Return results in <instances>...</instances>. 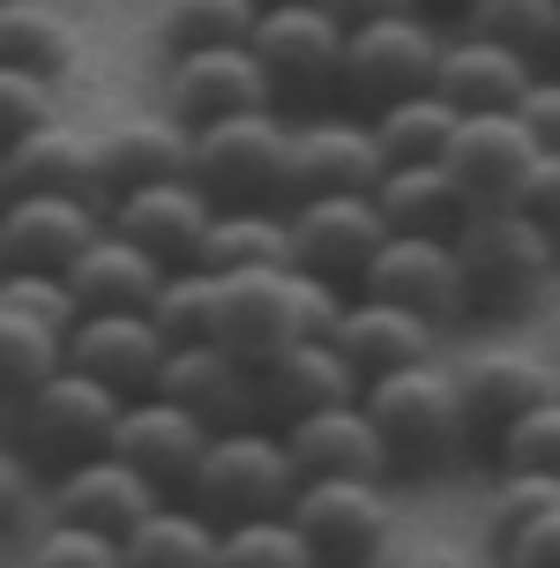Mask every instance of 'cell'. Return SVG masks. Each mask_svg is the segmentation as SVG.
<instances>
[{
	"instance_id": "cell-1",
	"label": "cell",
	"mask_w": 560,
	"mask_h": 568,
	"mask_svg": "<svg viewBox=\"0 0 560 568\" xmlns=\"http://www.w3.org/2000/svg\"><path fill=\"white\" fill-rule=\"evenodd\" d=\"M366 419L389 449V479H441L464 456L478 449L471 404H464V382H456V359H426V367L381 374L366 382Z\"/></svg>"
},
{
	"instance_id": "cell-2",
	"label": "cell",
	"mask_w": 560,
	"mask_h": 568,
	"mask_svg": "<svg viewBox=\"0 0 560 568\" xmlns=\"http://www.w3.org/2000/svg\"><path fill=\"white\" fill-rule=\"evenodd\" d=\"M344 292L322 284L299 262H277V270H240V277H217V337L224 352H240L247 367H269L277 352L307 337H329Z\"/></svg>"
},
{
	"instance_id": "cell-3",
	"label": "cell",
	"mask_w": 560,
	"mask_h": 568,
	"mask_svg": "<svg viewBox=\"0 0 560 568\" xmlns=\"http://www.w3.org/2000/svg\"><path fill=\"white\" fill-rule=\"evenodd\" d=\"M299 479H307V471H299V456L284 442V426L277 419H240V426H217V434H210L187 501H195L210 524H254V516L292 509Z\"/></svg>"
},
{
	"instance_id": "cell-4",
	"label": "cell",
	"mask_w": 560,
	"mask_h": 568,
	"mask_svg": "<svg viewBox=\"0 0 560 568\" xmlns=\"http://www.w3.org/2000/svg\"><path fill=\"white\" fill-rule=\"evenodd\" d=\"M195 187L217 210H292V113H232L195 128Z\"/></svg>"
},
{
	"instance_id": "cell-5",
	"label": "cell",
	"mask_w": 560,
	"mask_h": 568,
	"mask_svg": "<svg viewBox=\"0 0 560 568\" xmlns=\"http://www.w3.org/2000/svg\"><path fill=\"white\" fill-rule=\"evenodd\" d=\"M448 23H434V8H404V16H381V23H359L344 38V83H336V105L352 113H381L396 98H419L434 90V68H441Z\"/></svg>"
},
{
	"instance_id": "cell-6",
	"label": "cell",
	"mask_w": 560,
	"mask_h": 568,
	"mask_svg": "<svg viewBox=\"0 0 560 568\" xmlns=\"http://www.w3.org/2000/svg\"><path fill=\"white\" fill-rule=\"evenodd\" d=\"M456 255H464V277H471L478 314L531 307L538 292L553 284V270H560L553 232L531 225L516 202H501V210H471V217L456 225Z\"/></svg>"
},
{
	"instance_id": "cell-7",
	"label": "cell",
	"mask_w": 560,
	"mask_h": 568,
	"mask_svg": "<svg viewBox=\"0 0 560 568\" xmlns=\"http://www.w3.org/2000/svg\"><path fill=\"white\" fill-rule=\"evenodd\" d=\"M120 412H128V397H120V389L90 382L83 367H60V374H45V382H38V389H30L8 419H16L23 456L45 471V479H53V471H68V464H83V456H105L112 449Z\"/></svg>"
},
{
	"instance_id": "cell-8",
	"label": "cell",
	"mask_w": 560,
	"mask_h": 568,
	"mask_svg": "<svg viewBox=\"0 0 560 568\" xmlns=\"http://www.w3.org/2000/svg\"><path fill=\"white\" fill-rule=\"evenodd\" d=\"M344 38L352 30L336 23L322 0H277L254 16V60L277 90V105H336V83H344Z\"/></svg>"
},
{
	"instance_id": "cell-9",
	"label": "cell",
	"mask_w": 560,
	"mask_h": 568,
	"mask_svg": "<svg viewBox=\"0 0 560 568\" xmlns=\"http://www.w3.org/2000/svg\"><path fill=\"white\" fill-rule=\"evenodd\" d=\"M284 516L307 531L322 568H374L396 539L389 479H299Z\"/></svg>"
},
{
	"instance_id": "cell-10",
	"label": "cell",
	"mask_w": 560,
	"mask_h": 568,
	"mask_svg": "<svg viewBox=\"0 0 560 568\" xmlns=\"http://www.w3.org/2000/svg\"><path fill=\"white\" fill-rule=\"evenodd\" d=\"M359 292L426 314L434 329H456V322L478 314L471 277H464V255H456V240H441V232H389V247L374 255V270L359 277Z\"/></svg>"
},
{
	"instance_id": "cell-11",
	"label": "cell",
	"mask_w": 560,
	"mask_h": 568,
	"mask_svg": "<svg viewBox=\"0 0 560 568\" xmlns=\"http://www.w3.org/2000/svg\"><path fill=\"white\" fill-rule=\"evenodd\" d=\"M284 217H292V262L336 292H359V277L396 232L374 195H299Z\"/></svg>"
},
{
	"instance_id": "cell-12",
	"label": "cell",
	"mask_w": 560,
	"mask_h": 568,
	"mask_svg": "<svg viewBox=\"0 0 560 568\" xmlns=\"http://www.w3.org/2000/svg\"><path fill=\"white\" fill-rule=\"evenodd\" d=\"M389 180V158L374 142V120L352 105L292 113V202L299 195H374Z\"/></svg>"
},
{
	"instance_id": "cell-13",
	"label": "cell",
	"mask_w": 560,
	"mask_h": 568,
	"mask_svg": "<svg viewBox=\"0 0 560 568\" xmlns=\"http://www.w3.org/2000/svg\"><path fill=\"white\" fill-rule=\"evenodd\" d=\"M277 105V90L262 75L254 45H202V53H172L157 75V113H172L180 128H217L232 113H262Z\"/></svg>"
},
{
	"instance_id": "cell-14",
	"label": "cell",
	"mask_w": 560,
	"mask_h": 568,
	"mask_svg": "<svg viewBox=\"0 0 560 568\" xmlns=\"http://www.w3.org/2000/svg\"><path fill=\"white\" fill-rule=\"evenodd\" d=\"M165 359H172V337L150 307H105L68 322V367H83L90 382H105L120 397H150Z\"/></svg>"
},
{
	"instance_id": "cell-15",
	"label": "cell",
	"mask_w": 560,
	"mask_h": 568,
	"mask_svg": "<svg viewBox=\"0 0 560 568\" xmlns=\"http://www.w3.org/2000/svg\"><path fill=\"white\" fill-rule=\"evenodd\" d=\"M112 232H128L142 255H157L165 270H202V240L217 225V202L195 187V172L180 180H150V187H120L105 202Z\"/></svg>"
},
{
	"instance_id": "cell-16",
	"label": "cell",
	"mask_w": 560,
	"mask_h": 568,
	"mask_svg": "<svg viewBox=\"0 0 560 568\" xmlns=\"http://www.w3.org/2000/svg\"><path fill=\"white\" fill-rule=\"evenodd\" d=\"M210 434H217V426H202L187 404H172V397L150 389V397H128V412H120V426H112V456L135 464L165 501H187Z\"/></svg>"
},
{
	"instance_id": "cell-17",
	"label": "cell",
	"mask_w": 560,
	"mask_h": 568,
	"mask_svg": "<svg viewBox=\"0 0 560 568\" xmlns=\"http://www.w3.org/2000/svg\"><path fill=\"white\" fill-rule=\"evenodd\" d=\"M456 382H464V404H471L478 449H493V434L508 419H523L531 404H546L560 389V352H531V344H478L456 359Z\"/></svg>"
},
{
	"instance_id": "cell-18",
	"label": "cell",
	"mask_w": 560,
	"mask_h": 568,
	"mask_svg": "<svg viewBox=\"0 0 560 568\" xmlns=\"http://www.w3.org/2000/svg\"><path fill=\"white\" fill-rule=\"evenodd\" d=\"M8 195H90L112 202V172H105V128L60 113L53 128H38L8 150Z\"/></svg>"
},
{
	"instance_id": "cell-19",
	"label": "cell",
	"mask_w": 560,
	"mask_h": 568,
	"mask_svg": "<svg viewBox=\"0 0 560 568\" xmlns=\"http://www.w3.org/2000/svg\"><path fill=\"white\" fill-rule=\"evenodd\" d=\"M105 202L90 195H8L0 202V240H8V270H53L68 277V262L105 232Z\"/></svg>"
},
{
	"instance_id": "cell-20",
	"label": "cell",
	"mask_w": 560,
	"mask_h": 568,
	"mask_svg": "<svg viewBox=\"0 0 560 568\" xmlns=\"http://www.w3.org/2000/svg\"><path fill=\"white\" fill-rule=\"evenodd\" d=\"M538 158H546V150H538V135L516 113H464V128H456L441 165L456 172V187H464L478 210H501V202L523 195V180H531Z\"/></svg>"
},
{
	"instance_id": "cell-21",
	"label": "cell",
	"mask_w": 560,
	"mask_h": 568,
	"mask_svg": "<svg viewBox=\"0 0 560 568\" xmlns=\"http://www.w3.org/2000/svg\"><path fill=\"white\" fill-rule=\"evenodd\" d=\"M336 352L359 367V382H381V374H404V367H426L441 359V329L411 307H389V300H366V292H344L336 307Z\"/></svg>"
},
{
	"instance_id": "cell-22",
	"label": "cell",
	"mask_w": 560,
	"mask_h": 568,
	"mask_svg": "<svg viewBox=\"0 0 560 568\" xmlns=\"http://www.w3.org/2000/svg\"><path fill=\"white\" fill-rule=\"evenodd\" d=\"M165 494L142 479L135 464H120V456H83V464H68L45 479V516H68V524H90V531H112V539H128L142 516L157 509Z\"/></svg>"
},
{
	"instance_id": "cell-23",
	"label": "cell",
	"mask_w": 560,
	"mask_h": 568,
	"mask_svg": "<svg viewBox=\"0 0 560 568\" xmlns=\"http://www.w3.org/2000/svg\"><path fill=\"white\" fill-rule=\"evenodd\" d=\"M254 389H262V419H277V426L366 397L359 367L336 352V337H307V344H292V352H277L269 367H254Z\"/></svg>"
},
{
	"instance_id": "cell-24",
	"label": "cell",
	"mask_w": 560,
	"mask_h": 568,
	"mask_svg": "<svg viewBox=\"0 0 560 568\" xmlns=\"http://www.w3.org/2000/svg\"><path fill=\"white\" fill-rule=\"evenodd\" d=\"M538 60L516 53V45H493V38H471V30L448 23L441 68H434V90H441L456 113H516L523 90H531Z\"/></svg>"
},
{
	"instance_id": "cell-25",
	"label": "cell",
	"mask_w": 560,
	"mask_h": 568,
	"mask_svg": "<svg viewBox=\"0 0 560 568\" xmlns=\"http://www.w3.org/2000/svg\"><path fill=\"white\" fill-rule=\"evenodd\" d=\"M157 397L187 404L202 426H240L262 419V389H254V367L224 344H172L165 374H157Z\"/></svg>"
},
{
	"instance_id": "cell-26",
	"label": "cell",
	"mask_w": 560,
	"mask_h": 568,
	"mask_svg": "<svg viewBox=\"0 0 560 568\" xmlns=\"http://www.w3.org/2000/svg\"><path fill=\"white\" fill-rule=\"evenodd\" d=\"M284 442H292L307 479H389V449H381V434L366 419V404L307 412V419L284 426Z\"/></svg>"
},
{
	"instance_id": "cell-27",
	"label": "cell",
	"mask_w": 560,
	"mask_h": 568,
	"mask_svg": "<svg viewBox=\"0 0 560 568\" xmlns=\"http://www.w3.org/2000/svg\"><path fill=\"white\" fill-rule=\"evenodd\" d=\"M165 262L142 255L128 232H98L83 255L68 262V292H75V307L83 314H105V307H157V292H165Z\"/></svg>"
},
{
	"instance_id": "cell-28",
	"label": "cell",
	"mask_w": 560,
	"mask_h": 568,
	"mask_svg": "<svg viewBox=\"0 0 560 568\" xmlns=\"http://www.w3.org/2000/svg\"><path fill=\"white\" fill-rule=\"evenodd\" d=\"M105 172L112 195L120 187H150V180H180L195 172V128H180L172 113H135L105 128Z\"/></svg>"
},
{
	"instance_id": "cell-29",
	"label": "cell",
	"mask_w": 560,
	"mask_h": 568,
	"mask_svg": "<svg viewBox=\"0 0 560 568\" xmlns=\"http://www.w3.org/2000/svg\"><path fill=\"white\" fill-rule=\"evenodd\" d=\"M374 202H381V217H389L396 232H441V240H456V225L478 210V202L456 187L448 165H389V180L374 187Z\"/></svg>"
},
{
	"instance_id": "cell-30",
	"label": "cell",
	"mask_w": 560,
	"mask_h": 568,
	"mask_svg": "<svg viewBox=\"0 0 560 568\" xmlns=\"http://www.w3.org/2000/svg\"><path fill=\"white\" fill-rule=\"evenodd\" d=\"M217 539L224 524H210L195 501H157L120 539V554H128V568H217Z\"/></svg>"
},
{
	"instance_id": "cell-31",
	"label": "cell",
	"mask_w": 560,
	"mask_h": 568,
	"mask_svg": "<svg viewBox=\"0 0 560 568\" xmlns=\"http://www.w3.org/2000/svg\"><path fill=\"white\" fill-rule=\"evenodd\" d=\"M464 113L448 105L441 90H419V98H396L374 113V142H381V158L389 165H441L448 142H456Z\"/></svg>"
},
{
	"instance_id": "cell-32",
	"label": "cell",
	"mask_w": 560,
	"mask_h": 568,
	"mask_svg": "<svg viewBox=\"0 0 560 568\" xmlns=\"http://www.w3.org/2000/svg\"><path fill=\"white\" fill-rule=\"evenodd\" d=\"M292 262V217L284 210H217V225L202 240V270L240 277V270H277Z\"/></svg>"
},
{
	"instance_id": "cell-33",
	"label": "cell",
	"mask_w": 560,
	"mask_h": 568,
	"mask_svg": "<svg viewBox=\"0 0 560 568\" xmlns=\"http://www.w3.org/2000/svg\"><path fill=\"white\" fill-rule=\"evenodd\" d=\"M456 30L493 38V45H516L538 68L560 60V0H456Z\"/></svg>"
},
{
	"instance_id": "cell-34",
	"label": "cell",
	"mask_w": 560,
	"mask_h": 568,
	"mask_svg": "<svg viewBox=\"0 0 560 568\" xmlns=\"http://www.w3.org/2000/svg\"><path fill=\"white\" fill-rule=\"evenodd\" d=\"M60 367H68V329L0 307V412H16V404Z\"/></svg>"
},
{
	"instance_id": "cell-35",
	"label": "cell",
	"mask_w": 560,
	"mask_h": 568,
	"mask_svg": "<svg viewBox=\"0 0 560 568\" xmlns=\"http://www.w3.org/2000/svg\"><path fill=\"white\" fill-rule=\"evenodd\" d=\"M0 60L8 68H38V75H68L75 60V30L53 0H0Z\"/></svg>"
},
{
	"instance_id": "cell-36",
	"label": "cell",
	"mask_w": 560,
	"mask_h": 568,
	"mask_svg": "<svg viewBox=\"0 0 560 568\" xmlns=\"http://www.w3.org/2000/svg\"><path fill=\"white\" fill-rule=\"evenodd\" d=\"M262 0H157V45L172 53H202V45H247Z\"/></svg>"
},
{
	"instance_id": "cell-37",
	"label": "cell",
	"mask_w": 560,
	"mask_h": 568,
	"mask_svg": "<svg viewBox=\"0 0 560 568\" xmlns=\"http://www.w3.org/2000/svg\"><path fill=\"white\" fill-rule=\"evenodd\" d=\"M16 561L23 568H128L112 531H90V524H68V516H45L38 531L16 539Z\"/></svg>"
},
{
	"instance_id": "cell-38",
	"label": "cell",
	"mask_w": 560,
	"mask_h": 568,
	"mask_svg": "<svg viewBox=\"0 0 560 568\" xmlns=\"http://www.w3.org/2000/svg\"><path fill=\"white\" fill-rule=\"evenodd\" d=\"M217 568H322V561L292 516H254V524H224Z\"/></svg>"
},
{
	"instance_id": "cell-39",
	"label": "cell",
	"mask_w": 560,
	"mask_h": 568,
	"mask_svg": "<svg viewBox=\"0 0 560 568\" xmlns=\"http://www.w3.org/2000/svg\"><path fill=\"white\" fill-rule=\"evenodd\" d=\"M546 509H560V479H546V471H493V486H486V554L508 546Z\"/></svg>"
},
{
	"instance_id": "cell-40",
	"label": "cell",
	"mask_w": 560,
	"mask_h": 568,
	"mask_svg": "<svg viewBox=\"0 0 560 568\" xmlns=\"http://www.w3.org/2000/svg\"><path fill=\"white\" fill-rule=\"evenodd\" d=\"M493 471H546V479H560V389L493 434Z\"/></svg>"
},
{
	"instance_id": "cell-41",
	"label": "cell",
	"mask_w": 560,
	"mask_h": 568,
	"mask_svg": "<svg viewBox=\"0 0 560 568\" xmlns=\"http://www.w3.org/2000/svg\"><path fill=\"white\" fill-rule=\"evenodd\" d=\"M150 314L165 322L172 344H210L217 337V270H172Z\"/></svg>"
},
{
	"instance_id": "cell-42",
	"label": "cell",
	"mask_w": 560,
	"mask_h": 568,
	"mask_svg": "<svg viewBox=\"0 0 560 568\" xmlns=\"http://www.w3.org/2000/svg\"><path fill=\"white\" fill-rule=\"evenodd\" d=\"M53 120H60V75L8 68V60H0V150H16L23 135L53 128Z\"/></svg>"
},
{
	"instance_id": "cell-43",
	"label": "cell",
	"mask_w": 560,
	"mask_h": 568,
	"mask_svg": "<svg viewBox=\"0 0 560 568\" xmlns=\"http://www.w3.org/2000/svg\"><path fill=\"white\" fill-rule=\"evenodd\" d=\"M38 524H45V471L23 456L16 434H0V531L23 539V531H38Z\"/></svg>"
},
{
	"instance_id": "cell-44",
	"label": "cell",
	"mask_w": 560,
	"mask_h": 568,
	"mask_svg": "<svg viewBox=\"0 0 560 568\" xmlns=\"http://www.w3.org/2000/svg\"><path fill=\"white\" fill-rule=\"evenodd\" d=\"M0 307L30 314V322H53V329H68L75 322V292H68V277H53V270H0Z\"/></svg>"
},
{
	"instance_id": "cell-45",
	"label": "cell",
	"mask_w": 560,
	"mask_h": 568,
	"mask_svg": "<svg viewBox=\"0 0 560 568\" xmlns=\"http://www.w3.org/2000/svg\"><path fill=\"white\" fill-rule=\"evenodd\" d=\"M516 120H523V128L538 135V150H560V60L531 75V90H523Z\"/></svg>"
},
{
	"instance_id": "cell-46",
	"label": "cell",
	"mask_w": 560,
	"mask_h": 568,
	"mask_svg": "<svg viewBox=\"0 0 560 568\" xmlns=\"http://www.w3.org/2000/svg\"><path fill=\"white\" fill-rule=\"evenodd\" d=\"M501 568H560V509H546L538 524H523L508 546H493Z\"/></svg>"
},
{
	"instance_id": "cell-47",
	"label": "cell",
	"mask_w": 560,
	"mask_h": 568,
	"mask_svg": "<svg viewBox=\"0 0 560 568\" xmlns=\"http://www.w3.org/2000/svg\"><path fill=\"white\" fill-rule=\"evenodd\" d=\"M516 210H523L531 225H546V232H553V247H560V150H546V158L531 165V180H523Z\"/></svg>"
},
{
	"instance_id": "cell-48",
	"label": "cell",
	"mask_w": 560,
	"mask_h": 568,
	"mask_svg": "<svg viewBox=\"0 0 560 568\" xmlns=\"http://www.w3.org/2000/svg\"><path fill=\"white\" fill-rule=\"evenodd\" d=\"M389 568H501L493 554H464V546H411L404 561H389Z\"/></svg>"
},
{
	"instance_id": "cell-49",
	"label": "cell",
	"mask_w": 560,
	"mask_h": 568,
	"mask_svg": "<svg viewBox=\"0 0 560 568\" xmlns=\"http://www.w3.org/2000/svg\"><path fill=\"white\" fill-rule=\"evenodd\" d=\"M344 30H359V23H381V16H404V8H426V0H322Z\"/></svg>"
},
{
	"instance_id": "cell-50",
	"label": "cell",
	"mask_w": 560,
	"mask_h": 568,
	"mask_svg": "<svg viewBox=\"0 0 560 568\" xmlns=\"http://www.w3.org/2000/svg\"><path fill=\"white\" fill-rule=\"evenodd\" d=\"M0 202H8V150H0Z\"/></svg>"
},
{
	"instance_id": "cell-51",
	"label": "cell",
	"mask_w": 560,
	"mask_h": 568,
	"mask_svg": "<svg viewBox=\"0 0 560 568\" xmlns=\"http://www.w3.org/2000/svg\"><path fill=\"white\" fill-rule=\"evenodd\" d=\"M8 554H16V539H8V531H0V561H8Z\"/></svg>"
},
{
	"instance_id": "cell-52",
	"label": "cell",
	"mask_w": 560,
	"mask_h": 568,
	"mask_svg": "<svg viewBox=\"0 0 560 568\" xmlns=\"http://www.w3.org/2000/svg\"><path fill=\"white\" fill-rule=\"evenodd\" d=\"M0 270H8V240H0Z\"/></svg>"
},
{
	"instance_id": "cell-53",
	"label": "cell",
	"mask_w": 560,
	"mask_h": 568,
	"mask_svg": "<svg viewBox=\"0 0 560 568\" xmlns=\"http://www.w3.org/2000/svg\"><path fill=\"white\" fill-rule=\"evenodd\" d=\"M0 568H23V561H16V554H8V561H0Z\"/></svg>"
},
{
	"instance_id": "cell-54",
	"label": "cell",
	"mask_w": 560,
	"mask_h": 568,
	"mask_svg": "<svg viewBox=\"0 0 560 568\" xmlns=\"http://www.w3.org/2000/svg\"><path fill=\"white\" fill-rule=\"evenodd\" d=\"M426 8H434V0H426ZM441 8H456V0H441Z\"/></svg>"
},
{
	"instance_id": "cell-55",
	"label": "cell",
	"mask_w": 560,
	"mask_h": 568,
	"mask_svg": "<svg viewBox=\"0 0 560 568\" xmlns=\"http://www.w3.org/2000/svg\"><path fill=\"white\" fill-rule=\"evenodd\" d=\"M262 8H277V0H262Z\"/></svg>"
},
{
	"instance_id": "cell-56",
	"label": "cell",
	"mask_w": 560,
	"mask_h": 568,
	"mask_svg": "<svg viewBox=\"0 0 560 568\" xmlns=\"http://www.w3.org/2000/svg\"><path fill=\"white\" fill-rule=\"evenodd\" d=\"M374 568H389V561H374Z\"/></svg>"
}]
</instances>
